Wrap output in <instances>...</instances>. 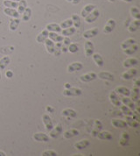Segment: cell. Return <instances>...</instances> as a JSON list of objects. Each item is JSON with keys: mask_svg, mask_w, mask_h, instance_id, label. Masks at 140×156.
Masks as SVG:
<instances>
[{"mask_svg": "<svg viewBox=\"0 0 140 156\" xmlns=\"http://www.w3.org/2000/svg\"><path fill=\"white\" fill-rule=\"evenodd\" d=\"M72 25H73V21H72V20H71V19H68V20H64V21L60 25V27H61V28H68V27H72Z\"/></svg>", "mask_w": 140, "mask_h": 156, "instance_id": "46", "label": "cell"}, {"mask_svg": "<svg viewBox=\"0 0 140 156\" xmlns=\"http://www.w3.org/2000/svg\"><path fill=\"white\" fill-rule=\"evenodd\" d=\"M96 7V6L95 5H91V4L87 5L82 9V12H81V16H82V18L87 17V16L91 12H92Z\"/></svg>", "mask_w": 140, "mask_h": 156, "instance_id": "17", "label": "cell"}, {"mask_svg": "<svg viewBox=\"0 0 140 156\" xmlns=\"http://www.w3.org/2000/svg\"><path fill=\"white\" fill-rule=\"evenodd\" d=\"M98 33H99L98 28L89 29V30H87L86 32H84L83 37L85 39H91V38H94L97 35Z\"/></svg>", "mask_w": 140, "mask_h": 156, "instance_id": "11", "label": "cell"}, {"mask_svg": "<svg viewBox=\"0 0 140 156\" xmlns=\"http://www.w3.org/2000/svg\"><path fill=\"white\" fill-rule=\"evenodd\" d=\"M133 44H136V41L134 39H128V40L124 41V42L121 44V48L123 50L127 48L131 47Z\"/></svg>", "mask_w": 140, "mask_h": 156, "instance_id": "40", "label": "cell"}, {"mask_svg": "<svg viewBox=\"0 0 140 156\" xmlns=\"http://www.w3.org/2000/svg\"><path fill=\"white\" fill-rule=\"evenodd\" d=\"M92 56H93V60H94V62H96V64L97 65L98 67H103V66L104 62H103V57L101 56V55H99V54H97V53H96V54H93V55H92Z\"/></svg>", "mask_w": 140, "mask_h": 156, "instance_id": "27", "label": "cell"}, {"mask_svg": "<svg viewBox=\"0 0 140 156\" xmlns=\"http://www.w3.org/2000/svg\"><path fill=\"white\" fill-rule=\"evenodd\" d=\"M123 1H124V2H127V3H131L133 0H123Z\"/></svg>", "mask_w": 140, "mask_h": 156, "instance_id": "55", "label": "cell"}, {"mask_svg": "<svg viewBox=\"0 0 140 156\" xmlns=\"http://www.w3.org/2000/svg\"><path fill=\"white\" fill-rule=\"evenodd\" d=\"M22 14H23V16H22V20L26 22L28 21L31 19V16H32V9L30 7H26Z\"/></svg>", "mask_w": 140, "mask_h": 156, "instance_id": "34", "label": "cell"}, {"mask_svg": "<svg viewBox=\"0 0 140 156\" xmlns=\"http://www.w3.org/2000/svg\"><path fill=\"white\" fill-rule=\"evenodd\" d=\"M65 88L66 89H69V88H71V85H70L69 83H65Z\"/></svg>", "mask_w": 140, "mask_h": 156, "instance_id": "53", "label": "cell"}, {"mask_svg": "<svg viewBox=\"0 0 140 156\" xmlns=\"http://www.w3.org/2000/svg\"><path fill=\"white\" fill-rule=\"evenodd\" d=\"M12 1H16V2H19V1H20V0H12Z\"/></svg>", "mask_w": 140, "mask_h": 156, "instance_id": "57", "label": "cell"}, {"mask_svg": "<svg viewBox=\"0 0 140 156\" xmlns=\"http://www.w3.org/2000/svg\"><path fill=\"white\" fill-rule=\"evenodd\" d=\"M131 13L135 20H140V11L138 7L133 6L131 8Z\"/></svg>", "mask_w": 140, "mask_h": 156, "instance_id": "41", "label": "cell"}, {"mask_svg": "<svg viewBox=\"0 0 140 156\" xmlns=\"http://www.w3.org/2000/svg\"><path fill=\"white\" fill-rule=\"evenodd\" d=\"M139 86H140V80L139 79H137V80L135 81V87L139 88Z\"/></svg>", "mask_w": 140, "mask_h": 156, "instance_id": "50", "label": "cell"}, {"mask_svg": "<svg viewBox=\"0 0 140 156\" xmlns=\"http://www.w3.org/2000/svg\"><path fill=\"white\" fill-rule=\"evenodd\" d=\"M110 100L112 105H114L115 106H121L122 105L121 99L119 98V97L117 96V93L116 92L115 90L111 91L110 94Z\"/></svg>", "mask_w": 140, "mask_h": 156, "instance_id": "3", "label": "cell"}, {"mask_svg": "<svg viewBox=\"0 0 140 156\" xmlns=\"http://www.w3.org/2000/svg\"><path fill=\"white\" fill-rule=\"evenodd\" d=\"M121 111H122V112L124 114L125 116H131V117H133V115H134V112H133L129 108V107H127L126 105H121Z\"/></svg>", "mask_w": 140, "mask_h": 156, "instance_id": "43", "label": "cell"}, {"mask_svg": "<svg viewBox=\"0 0 140 156\" xmlns=\"http://www.w3.org/2000/svg\"><path fill=\"white\" fill-rule=\"evenodd\" d=\"M72 21H73V25H75V28H78L80 27L81 26V19L80 17L77 14H73L72 15Z\"/></svg>", "mask_w": 140, "mask_h": 156, "instance_id": "44", "label": "cell"}, {"mask_svg": "<svg viewBox=\"0 0 140 156\" xmlns=\"http://www.w3.org/2000/svg\"><path fill=\"white\" fill-rule=\"evenodd\" d=\"M45 43H46L47 51L48 52L49 54H54L55 52V45H54V42L52 40L47 39L45 41Z\"/></svg>", "mask_w": 140, "mask_h": 156, "instance_id": "16", "label": "cell"}, {"mask_svg": "<svg viewBox=\"0 0 140 156\" xmlns=\"http://www.w3.org/2000/svg\"><path fill=\"white\" fill-rule=\"evenodd\" d=\"M138 46L137 44H133L131 47L124 49V53L127 55H132L133 54H135L138 51Z\"/></svg>", "mask_w": 140, "mask_h": 156, "instance_id": "24", "label": "cell"}, {"mask_svg": "<svg viewBox=\"0 0 140 156\" xmlns=\"http://www.w3.org/2000/svg\"><path fill=\"white\" fill-rule=\"evenodd\" d=\"M61 115L64 116V117H68V118H75L77 116L76 112L73 109H65L63 110L62 112H61Z\"/></svg>", "mask_w": 140, "mask_h": 156, "instance_id": "26", "label": "cell"}, {"mask_svg": "<svg viewBox=\"0 0 140 156\" xmlns=\"http://www.w3.org/2000/svg\"><path fill=\"white\" fill-rule=\"evenodd\" d=\"M5 153H4L3 151H0V156H5Z\"/></svg>", "mask_w": 140, "mask_h": 156, "instance_id": "54", "label": "cell"}, {"mask_svg": "<svg viewBox=\"0 0 140 156\" xmlns=\"http://www.w3.org/2000/svg\"><path fill=\"white\" fill-rule=\"evenodd\" d=\"M61 133H62V126L61 124H58L55 127H53L50 131V136L52 138H57Z\"/></svg>", "mask_w": 140, "mask_h": 156, "instance_id": "8", "label": "cell"}, {"mask_svg": "<svg viewBox=\"0 0 140 156\" xmlns=\"http://www.w3.org/2000/svg\"><path fill=\"white\" fill-rule=\"evenodd\" d=\"M42 156H57V153L54 150H47L42 153Z\"/></svg>", "mask_w": 140, "mask_h": 156, "instance_id": "47", "label": "cell"}, {"mask_svg": "<svg viewBox=\"0 0 140 156\" xmlns=\"http://www.w3.org/2000/svg\"><path fill=\"white\" fill-rule=\"evenodd\" d=\"M83 68V65L81 62H74V63L70 64L68 68V73H74L75 71L81 70Z\"/></svg>", "mask_w": 140, "mask_h": 156, "instance_id": "13", "label": "cell"}, {"mask_svg": "<svg viewBox=\"0 0 140 156\" xmlns=\"http://www.w3.org/2000/svg\"><path fill=\"white\" fill-rule=\"evenodd\" d=\"M115 27H116V21L114 20L110 19L106 23L104 29H103V33L104 34H110L112 31L115 29Z\"/></svg>", "mask_w": 140, "mask_h": 156, "instance_id": "6", "label": "cell"}, {"mask_svg": "<svg viewBox=\"0 0 140 156\" xmlns=\"http://www.w3.org/2000/svg\"><path fill=\"white\" fill-rule=\"evenodd\" d=\"M3 5H4L5 7L14 8V9L18 7V5H19L18 2H16V1H12V0H4Z\"/></svg>", "mask_w": 140, "mask_h": 156, "instance_id": "39", "label": "cell"}, {"mask_svg": "<svg viewBox=\"0 0 140 156\" xmlns=\"http://www.w3.org/2000/svg\"><path fill=\"white\" fill-rule=\"evenodd\" d=\"M62 41H64L62 44V48H61V51L64 52V53H66L67 51H68V46L70 45V39L68 37H66V38H64L63 39Z\"/></svg>", "mask_w": 140, "mask_h": 156, "instance_id": "45", "label": "cell"}, {"mask_svg": "<svg viewBox=\"0 0 140 156\" xmlns=\"http://www.w3.org/2000/svg\"><path fill=\"white\" fill-rule=\"evenodd\" d=\"M140 27V21L139 20H136L129 26V32L130 33H135L136 31H138Z\"/></svg>", "mask_w": 140, "mask_h": 156, "instance_id": "28", "label": "cell"}, {"mask_svg": "<svg viewBox=\"0 0 140 156\" xmlns=\"http://www.w3.org/2000/svg\"><path fill=\"white\" fill-rule=\"evenodd\" d=\"M82 90L78 89V88H73L71 87L69 89H66L63 91V95L66 97H78L82 95Z\"/></svg>", "mask_w": 140, "mask_h": 156, "instance_id": "1", "label": "cell"}, {"mask_svg": "<svg viewBox=\"0 0 140 156\" xmlns=\"http://www.w3.org/2000/svg\"><path fill=\"white\" fill-rule=\"evenodd\" d=\"M48 34H49V32L47 30V29L43 30L40 34H38L37 38H36L37 42H39V43L45 42V41L48 38Z\"/></svg>", "mask_w": 140, "mask_h": 156, "instance_id": "15", "label": "cell"}, {"mask_svg": "<svg viewBox=\"0 0 140 156\" xmlns=\"http://www.w3.org/2000/svg\"><path fill=\"white\" fill-rule=\"evenodd\" d=\"M131 97H132V99L131 100H132L133 102L138 101V98H139V88H138V87H134L133 88Z\"/></svg>", "mask_w": 140, "mask_h": 156, "instance_id": "42", "label": "cell"}, {"mask_svg": "<svg viewBox=\"0 0 140 156\" xmlns=\"http://www.w3.org/2000/svg\"><path fill=\"white\" fill-rule=\"evenodd\" d=\"M64 137L66 138V139H70V138H73V137H75V136H77V135H79V131L76 130V129H71V130H68V131H66L64 133Z\"/></svg>", "mask_w": 140, "mask_h": 156, "instance_id": "31", "label": "cell"}, {"mask_svg": "<svg viewBox=\"0 0 140 156\" xmlns=\"http://www.w3.org/2000/svg\"><path fill=\"white\" fill-rule=\"evenodd\" d=\"M33 139L36 141L39 142H48L49 141V136L48 135L45 134V133H38L33 135Z\"/></svg>", "mask_w": 140, "mask_h": 156, "instance_id": "14", "label": "cell"}, {"mask_svg": "<svg viewBox=\"0 0 140 156\" xmlns=\"http://www.w3.org/2000/svg\"><path fill=\"white\" fill-rule=\"evenodd\" d=\"M68 51H69L70 53H76L77 51H78V46H77L76 44H75V43H73V44H70L69 46H68Z\"/></svg>", "mask_w": 140, "mask_h": 156, "instance_id": "48", "label": "cell"}, {"mask_svg": "<svg viewBox=\"0 0 140 156\" xmlns=\"http://www.w3.org/2000/svg\"><path fill=\"white\" fill-rule=\"evenodd\" d=\"M26 7H27V2H26V0H20L19 5L17 7L18 8V12L19 14H22Z\"/></svg>", "mask_w": 140, "mask_h": 156, "instance_id": "37", "label": "cell"}, {"mask_svg": "<svg viewBox=\"0 0 140 156\" xmlns=\"http://www.w3.org/2000/svg\"><path fill=\"white\" fill-rule=\"evenodd\" d=\"M137 73H138V70L136 69H131L130 70H127L124 73H123L122 77L124 80H130V79H131L134 76H136Z\"/></svg>", "mask_w": 140, "mask_h": 156, "instance_id": "12", "label": "cell"}, {"mask_svg": "<svg viewBox=\"0 0 140 156\" xmlns=\"http://www.w3.org/2000/svg\"><path fill=\"white\" fill-rule=\"evenodd\" d=\"M75 32H76V28H75V27H68V28H64L63 30H61L62 35L66 36V37L73 35Z\"/></svg>", "mask_w": 140, "mask_h": 156, "instance_id": "33", "label": "cell"}, {"mask_svg": "<svg viewBox=\"0 0 140 156\" xmlns=\"http://www.w3.org/2000/svg\"><path fill=\"white\" fill-rule=\"evenodd\" d=\"M112 125L117 128H124L127 126L125 121L121 120V119H115L112 121Z\"/></svg>", "mask_w": 140, "mask_h": 156, "instance_id": "38", "label": "cell"}, {"mask_svg": "<svg viewBox=\"0 0 140 156\" xmlns=\"http://www.w3.org/2000/svg\"><path fill=\"white\" fill-rule=\"evenodd\" d=\"M100 16V12L98 11L96 8H95L89 14L87 17H85V21L87 23H93L98 19V17Z\"/></svg>", "mask_w": 140, "mask_h": 156, "instance_id": "2", "label": "cell"}, {"mask_svg": "<svg viewBox=\"0 0 140 156\" xmlns=\"http://www.w3.org/2000/svg\"><path fill=\"white\" fill-rule=\"evenodd\" d=\"M11 62L10 58L8 56H4L0 60V70H4L7 67V65H9Z\"/></svg>", "mask_w": 140, "mask_h": 156, "instance_id": "36", "label": "cell"}, {"mask_svg": "<svg viewBox=\"0 0 140 156\" xmlns=\"http://www.w3.org/2000/svg\"><path fill=\"white\" fill-rule=\"evenodd\" d=\"M103 128V125L101 123V121L96 120L95 121V125H94V127L92 129V134L93 136H96L97 133L101 131V129Z\"/></svg>", "mask_w": 140, "mask_h": 156, "instance_id": "29", "label": "cell"}, {"mask_svg": "<svg viewBox=\"0 0 140 156\" xmlns=\"http://www.w3.org/2000/svg\"><path fill=\"white\" fill-rule=\"evenodd\" d=\"M98 77L102 80H107V81H114V76L110 72H100L98 74Z\"/></svg>", "mask_w": 140, "mask_h": 156, "instance_id": "20", "label": "cell"}, {"mask_svg": "<svg viewBox=\"0 0 140 156\" xmlns=\"http://www.w3.org/2000/svg\"><path fill=\"white\" fill-rule=\"evenodd\" d=\"M4 12L7 15V16H10L12 18L14 19H19V13L18 12V11H16L14 8H5L4 9Z\"/></svg>", "mask_w": 140, "mask_h": 156, "instance_id": "10", "label": "cell"}, {"mask_svg": "<svg viewBox=\"0 0 140 156\" xmlns=\"http://www.w3.org/2000/svg\"><path fill=\"white\" fill-rule=\"evenodd\" d=\"M84 49H85V55L86 56H92V55L94 54V51H95V48H94V44L88 41L85 42L84 45Z\"/></svg>", "mask_w": 140, "mask_h": 156, "instance_id": "4", "label": "cell"}, {"mask_svg": "<svg viewBox=\"0 0 140 156\" xmlns=\"http://www.w3.org/2000/svg\"><path fill=\"white\" fill-rule=\"evenodd\" d=\"M97 77V75L94 72H90V73H88V74H85V75H82L81 77H80V80L83 83H89V82H91L93 80H95L96 78Z\"/></svg>", "mask_w": 140, "mask_h": 156, "instance_id": "7", "label": "cell"}, {"mask_svg": "<svg viewBox=\"0 0 140 156\" xmlns=\"http://www.w3.org/2000/svg\"><path fill=\"white\" fill-rule=\"evenodd\" d=\"M125 122L126 124H127V126H131V127H134V128H137L139 126V123H138V121H137L136 119H134L132 117H131V116H126L125 118Z\"/></svg>", "mask_w": 140, "mask_h": 156, "instance_id": "19", "label": "cell"}, {"mask_svg": "<svg viewBox=\"0 0 140 156\" xmlns=\"http://www.w3.org/2000/svg\"><path fill=\"white\" fill-rule=\"evenodd\" d=\"M129 140H130V136L128 134V133L126 132H124L123 134H122V137H121V140H120V145L122 147H125L128 145V142H129Z\"/></svg>", "mask_w": 140, "mask_h": 156, "instance_id": "35", "label": "cell"}, {"mask_svg": "<svg viewBox=\"0 0 140 156\" xmlns=\"http://www.w3.org/2000/svg\"><path fill=\"white\" fill-rule=\"evenodd\" d=\"M19 23H20L19 19H14V18H12L11 20V21H10V26H9L10 30L11 31H16L17 28H18V27H19Z\"/></svg>", "mask_w": 140, "mask_h": 156, "instance_id": "32", "label": "cell"}, {"mask_svg": "<svg viewBox=\"0 0 140 156\" xmlns=\"http://www.w3.org/2000/svg\"><path fill=\"white\" fill-rule=\"evenodd\" d=\"M81 1H82V0H72V3H73L74 5H78V4H80Z\"/></svg>", "mask_w": 140, "mask_h": 156, "instance_id": "51", "label": "cell"}, {"mask_svg": "<svg viewBox=\"0 0 140 156\" xmlns=\"http://www.w3.org/2000/svg\"><path fill=\"white\" fill-rule=\"evenodd\" d=\"M5 76H6V77L12 78L13 76V73H12V71H7L5 73Z\"/></svg>", "mask_w": 140, "mask_h": 156, "instance_id": "49", "label": "cell"}, {"mask_svg": "<svg viewBox=\"0 0 140 156\" xmlns=\"http://www.w3.org/2000/svg\"><path fill=\"white\" fill-rule=\"evenodd\" d=\"M98 139L100 140H111L113 139V136L110 133V132H107V131H103V132H99L96 135Z\"/></svg>", "mask_w": 140, "mask_h": 156, "instance_id": "9", "label": "cell"}, {"mask_svg": "<svg viewBox=\"0 0 140 156\" xmlns=\"http://www.w3.org/2000/svg\"><path fill=\"white\" fill-rule=\"evenodd\" d=\"M138 63V59H136V58H128L126 61H124L123 65H124V68H131L133 66H136Z\"/></svg>", "mask_w": 140, "mask_h": 156, "instance_id": "22", "label": "cell"}, {"mask_svg": "<svg viewBox=\"0 0 140 156\" xmlns=\"http://www.w3.org/2000/svg\"><path fill=\"white\" fill-rule=\"evenodd\" d=\"M109 1H110V3H114V2H115V0H109Z\"/></svg>", "mask_w": 140, "mask_h": 156, "instance_id": "56", "label": "cell"}, {"mask_svg": "<svg viewBox=\"0 0 140 156\" xmlns=\"http://www.w3.org/2000/svg\"><path fill=\"white\" fill-rule=\"evenodd\" d=\"M0 80H1V70H0Z\"/></svg>", "mask_w": 140, "mask_h": 156, "instance_id": "59", "label": "cell"}, {"mask_svg": "<svg viewBox=\"0 0 140 156\" xmlns=\"http://www.w3.org/2000/svg\"><path fill=\"white\" fill-rule=\"evenodd\" d=\"M90 145V142L89 140H81V141L77 142L75 144V147L78 150H83L86 147H88Z\"/></svg>", "mask_w": 140, "mask_h": 156, "instance_id": "18", "label": "cell"}, {"mask_svg": "<svg viewBox=\"0 0 140 156\" xmlns=\"http://www.w3.org/2000/svg\"><path fill=\"white\" fill-rule=\"evenodd\" d=\"M42 121H43V124L44 126H46V129L47 131H51L52 128L54 127V125H53V122H52V119L51 118L49 117L48 114H44L42 116Z\"/></svg>", "mask_w": 140, "mask_h": 156, "instance_id": "5", "label": "cell"}, {"mask_svg": "<svg viewBox=\"0 0 140 156\" xmlns=\"http://www.w3.org/2000/svg\"><path fill=\"white\" fill-rule=\"evenodd\" d=\"M115 91L118 94H121L123 96H125V97H129L131 95V90L126 88V87H124V86H119V87H117L115 89Z\"/></svg>", "mask_w": 140, "mask_h": 156, "instance_id": "21", "label": "cell"}, {"mask_svg": "<svg viewBox=\"0 0 140 156\" xmlns=\"http://www.w3.org/2000/svg\"><path fill=\"white\" fill-rule=\"evenodd\" d=\"M48 37L50 38V40H52L54 42H61L64 39L63 36L59 35L54 32H50L48 34Z\"/></svg>", "mask_w": 140, "mask_h": 156, "instance_id": "23", "label": "cell"}, {"mask_svg": "<svg viewBox=\"0 0 140 156\" xmlns=\"http://www.w3.org/2000/svg\"><path fill=\"white\" fill-rule=\"evenodd\" d=\"M47 30L49 32H54V33H60L61 32V27L58 24H49L47 26Z\"/></svg>", "mask_w": 140, "mask_h": 156, "instance_id": "30", "label": "cell"}, {"mask_svg": "<svg viewBox=\"0 0 140 156\" xmlns=\"http://www.w3.org/2000/svg\"><path fill=\"white\" fill-rule=\"evenodd\" d=\"M47 110L48 112H54V109H53L52 107L47 106Z\"/></svg>", "mask_w": 140, "mask_h": 156, "instance_id": "52", "label": "cell"}, {"mask_svg": "<svg viewBox=\"0 0 140 156\" xmlns=\"http://www.w3.org/2000/svg\"><path fill=\"white\" fill-rule=\"evenodd\" d=\"M68 2H72V0H67Z\"/></svg>", "mask_w": 140, "mask_h": 156, "instance_id": "58", "label": "cell"}, {"mask_svg": "<svg viewBox=\"0 0 140 156\" xmlns=\"http://www.w3.org/2000/svg\"><path fill=\"white\" fill-rule=\"evenodd\" d=\"M121 102L124 105H126L127 107H129L131 110H135V108H136V106H135V103L133 102L132 100L130 99V98H121Z\"/></svg>", "mask_w": 140, "mask_h": 156, "instance_id": "25", "label": "cell"}]
</instances>
